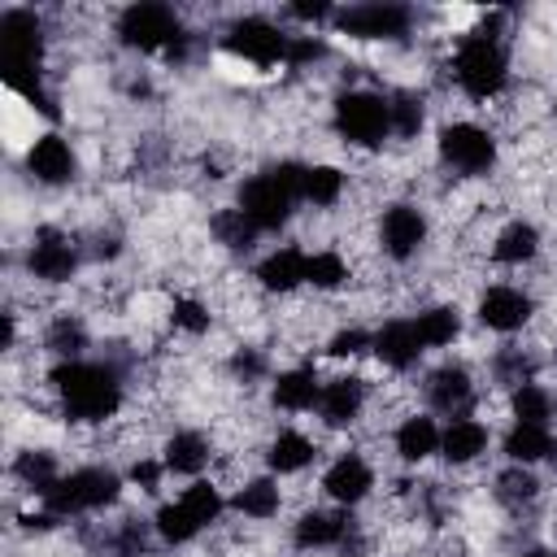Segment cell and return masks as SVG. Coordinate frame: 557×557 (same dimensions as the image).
Returning <instances> with one entry per match:
<instances>
[{
  "label": "cell",
  "mask_w": 557,
  "mask_h": 557,
  "mask_svg": "<svg viewBox=\"0 0 557 557\" xmlns=\"http://www.w3.org/2000/svg\"><path fill=\"white\" fill-rule=\"evenodd\" d=\"M318 396H322V387H318L313 370H287V374H278V383H274V400H278L283 409H309Z\"/></svg>",
  "instance_id": "24"
},
{
  "label": "cell",
  "mask_w": 557,
  "mask_h": 557,
  "mask_svg": "<svg viewBox=\"0 0 557 557\" xmlns=\"http://www.w3.org/2000/svg\"><path fill=\"white\" fill-rule=\"evenodd\" d=\"M479 318L492 331H518L531 318V300L518 287H487L479 300Z\"/></svg>",
  "instance_id": "12"
},
{
  "label": "cell",
  "mask_w": 557,
  "mask_h": 557,
  "mask_svg": "<svg viewBox=\"0 0 557 557\" xmlns=\"http://www.w3.org/2000/svg\"><path fill=\"white\" fill-rule=\"evenodd\" d=\"M157 531H161L170 544H187V540L200 531V522H196V518L183 509V500H178V505H165V509L157 513Z\"/></svg>",
  "instance_id": "36"
},
{
  "label": "cell",
  "mask_w": 557,
  "mask_h": 557,
  "mask_svg": "<svg viewBox=\"0 0 557 557\" xmlns=\"http://www.w3.org/2000/svg\"><path fill=\"white\" fill-rule=\"evenodd\" d=\"M318 405H322V418L331 426L352 422L357 409H361V379H335V383H326L322 396H318Z\"/></svg>",
  "instance_id": "19"
},
{
  "label": "cell",
  "mask_w": 557,
  "mask_h": 557,
  "mask_svg": "<svg viewBox=\"0 0 557 557\" xmlns=\"http://www.w3.org/2000/svg\"><path fill=\"white\" fill-rule=\"evenodd\" d=\"M26 170L39 178V183H65L74 174V152L61 135H39L26 152Z\"/></svg>",
  "instance_id": "13"
},
{
  "label": "cell",
  "mask_w": 557,
  "mask_h": 557,
  "mask_svg": "<svg viewBox=\"0 0 557 557\" xmlns=\"http://www.w3.org/2000/svg\"><path fill=\"white\" fill-rule=\"evenodd\" d=\"M348 540V518L344 513H305L296 522V544L300 548H331V544H344Z\"/></svg>",
  "instance_id": "18"
},
{
  "label": "cell",
  "mask_w": 557,
  "mask_h": 557,
  "mask_svg": "<svg viewBox=\"0 0 557 557\" xmlns=\"http://www.w3.org/2000/svg\"><path fill=\"white\" fill-rule=\"evenodd\" d=\"M483 444H487V431H483V422H474V418H461V422H453V426L440 435V448H444L448 461H470V457L483 453Z\"/></svg>",
  "instance_id": "21"
},
{
  "label": "cell",
  "mask_w": 557,
  "mask_h": 557,
  "mask_svg": "<svg viewBox=\"0 0 557 557\" xmlns=\"http://www.w3.org/2000/svg\"><path fill=\"white\" fill-rule=\"evenodd\" d=\"M344 278H348V270H344V261L335 252L305 257V283H313V287H339Z\"/></svg>",
  "instance_id": "34"
},
{
  "label": "cell",
  "mask_w": 557,
  "mask_h": 557,
  "mask_svg": "<svg viewBox=\"0 0 557 557\" xmlns=\"http://www.w3.org/2000/svg\"><path fill=\"white\" fill-rule=\"evenodd\" d=\"M374 352H379L387 366H396V370H409V366L418 361V352H422L418 326H413V322H387V326L374 335Z\"/></svg>",
  "instance_id": "16"
},
{
  "label": "cell",
  "mask_w": 557,
  "mask_h": 557,
  "mask_svg": "<svg viewBox=\"0 0 557 557\" xmlns=\"http://www.w3.org/2000/svg\"><path fill=\"white\" fill-rule=\"evenodd\" d=\"M52 387L65 400V413L78 422H100L113 418V409L122 405V387L104 366H87V361H65L52 370Z\"/></svg>",
  "instance_id": "1"
},
{
  "label": "cell",
  "mask_w": 557,
  "mask_h": 557,
  "mask_svg": "<svg viewBox=\"0 0 557 557\" xmlns=\"http://www.w3.org/2000/svg\"><path fill=\"white\" fill-rule=\"evenodd\" d=\"M339 191H344V174L335 170V165H309L305 170V200H313V205H335L339 200Z\"/></svg>",
  "instance_id": "30"
},
{
  "label": "cell",
  "mask_w": 557,
  "mask_h": 557,
  "mask_svg": "<svg viewBox=\"0 0 557 557\" xmlns=\"http://www.w3.org/2000/svg\"><path fill=\"white\" fill-rule=\"evenodd\" d=\"M292 200H296V196L265 170V174H257V178L244 183V191H239V213H244L257 231H274V226L287 222Z\"/></svg>",
  "instance_id": "7"
},
{
  "label": "cell",
  "mask_w": 557,
  "mask_h": 557,
  "mask_svg": "<svg viewBox=\"0 0 557 557\" xmlns=\"http://www.w3.org/2000/svg\"><path fill=\"white\" fill-rule=\"evenodd\" d=\"M387 109H392V131H396V135H405V139L418 135V126H422V104H418L413 96H396Z\"/></svg>",
  "instance_id": "38"
},
{
  "label": "cell",
  "mask_w": 557,
  "mask_h": 557,
  "mask_svg": "<svg viewBox=\"0 0 557 557\" xmlns=\"http://www.w3.org/2000/svg\"><path fill=\"white\" fill-rule=\"evenodd\" d=\"M313 57H322V44H318V39H292V48H287V61H292V65L313 61Z\"/></svg>",
  "instance_id": "44"
},
{
  "label": "cell",
  "mask_w": 557,
  "mask_h": 557,
  "mask_svg": "<svg viewBox=\"0 0 557 557\" xmlns=\"http://www.w3.org/2000/svg\"><path fill=\"white\" fill-rule=\"evenodd\" d=\"M505 453L513 457V461H540V457H553L557 453V444H553V435L544 431V426H513L509 435H505Z\"/></svg>",
  "instance_id": "25"
},
{
  "label": "cell",
  "mask_w": 557,
  "mask_h": 557,
  "mask_svg": "<svg viewBox=\"0 0 557 557\" xmlns=\"http://www.w3.org/2000/svg\"><path fill=\"white\" fill-rule=\"evenodd\" d=\"M426 396H431L435 409L453 413V409H461V405L470 400V374H466L461 366H440V370L431 374V383H426Z\"/></svg>",
  "instance_id": "20"
},
{
  "label": "cell",
  "mask_w": 557,
  "mask_h": 557,
  "mask_svg": "<svg viewBox=\"0 0 557 557\" xmlns=\"http://www.w3.org/2000/svg\"><path fill=\"white\" fill-rule=\"evenodd\" d=\"M309 461H313V444H309L305 435H296V431H283V435L270 444V466H274L278 474L300 470V466H309Z\"/></svg>",
  "instance_id": "28"
},
{
  "label": "cell",
  "mask_w": 557,
  "mask_h": 557,
  "mask_svg": "<svg viewBox=\"0 0 557 557\" xmlns=\"http://www.w3.org/2000/svg\"><path fill=\"white\" fill-rule=\"evenodd\" d=\"M522 557H557V553H544V548H531V553H522Z\"/></svg>",
  "instance_id": "46"
},
{
  "label": "cell",
  "mask_w": 557,
  "mask_h": 557,
  "mask_svg": "<svg viewBox=\"0 0 557 557\" xmlns=\"http://www.w3.org/2000/svg\"><path fill=\"white\" fill-rule=\"evenodd\" d=\"M418 339L422 344H431V348H440V344H453V335L461 331V322H457V313L453 309H426V313H418Z\"/></svg>",
  "instance_id": "31"
},
{
  "label": "cell",
  "mask_w": 557,
  "mask_h": 557,
  "mask_svg": "<svg viewBox=\"0 0 557 557\" xmlns=\"http://www.w3.org/2000/svg\"><path fill=\"white\" fill-rule=\"evenodd\" d=\"M513 418H518L522 426H548V418H553V396H548L544 387H535V383H522V387L513 392Z\"/></svg>",
  "instance_id": "26"
},
{
  "label": "cell",
  "mask_w": 557,
  "mask_h": 557,
  "mask_svg": "<svg viewBox=\"0 0 557 557\" xmlns=\"http://www.w3.org/2000/svg\"><path fill=\"white\" fill-rule=\"evenodd\" d=\"M48 348L61 352V357H74V352L83 348V326H78L70 313H61V318L48 326Z\"/></svg>",
  "instance_id": "37"
},
{
  "label": "cell",
  "mask_w": 557,
  "mask_h": 557,
  "mask_svg": "<svg viewBox=\"0 0 557 557\" xmlns=\"http://www.w3.org/2000/svg\"><path fill=\"white\" fill-rule=\"evenodd\" d=\"M117 474L113 470H104V466H87V470H74V474H65V479H57L48 492H44V500H48V509L52 513H74V509H100V505H109L113 496H117Z\"/></svg>",
  "instance_id": "4"
},
{
  "label": "cell",
  "mask_w": 557,
  "mask_h": 557,
  "mask_svg": "<svg viewBox=\"0 0 557 557\" xmlns=\"http://www.w3.org/2000/svg\"><path fill=\"white\" fill-rule=\"evenodd\" d=\"M440 157L461 174H483L496 161V144L487 131H479L470 122H453L440 131Z\"/></svg>",
  "instance_id": "8"
},
{
  "label": "cell",
  "mask_w": 557,
  "mask_h": 557,
  "mask_svg": "<svg viewBox=\"0 0 557 557\" xmlns=\"http://www.w3.org/2000/svg\"><path fill=\"white\" fill-rule=\"evenodd\" d=\"M535 479L527 474V470H505L500 479H496V492H500V500H509V505H518V500H531L535 496Z\"/></svg>",
  "instance_id": "39"
},
{
  "label": "cell",
  "mask_w": 557,
  "mask_h": 557,
  "mask_svg": "<svg viewBox=\"0 0 557 557\" xmlns=\"http://www.w3.org/2000/svg\"><path fill=\"white\" fill-rule=\"evenodd\" d=\"M370 339L361 335V331H339L335 339H331V357H352V352H361Z\"/></svg>",
  "instance_id": "42"
},
{
  "label": "cell",
  "mask_w": 557,
  "mask_h": 557,
  "mask_svg": "<svg viewBox=\"0 0 557 557\" xmlns=\"http://www.w3.org/2000/svg\"><path fill=\"white\" fill-rule=\"evenodd\" d=\"M370 483H374V474H370V466H366L357 453L339 457V461H335V466L322 474V487H326L335 500H344V505L361 500V496L370 492Z\"/></svg>",
  "instance_id": "15"
},
{
  "label": "cell",
  "mask_w": 557,
  "mask_h": 557,
  "mask_svg": "<svg viewBox=\"0 0 557 557\" xmlns=\"http://www.w3.org/2000/svg\"><path fill=\"white\" fill-rule=\"evenodd\" d=\"M335 126H339L344 139H352L361 148H374L392 131V109L374 91H348V96L335 100Z\"/></svg>",
  "instance_id": "5"
},
{
  "label": "cell",
  "mask_w": 557,
  "mask_h": 557,
  "mask_svg": "<svg viewBox=\"0 0 557 557\" xmlns=\"http://www.w3.org/2000/svg\"><path fill=\"white\" fill-rule=\"evenodd\" d=\"M0 48H4V78H9V87L26 91L30 100H39V109H48V100L39 96V74H35L39 70L44 35H39V17L30 9H9L0 17Z\"/></svg>",
  "instance_id": "2"
},
{
  "label": "cell",
  "mask_w": 557,
  "mask_h": 557,
  "mask_svg": "<svg viewBox=\"0 0 557 557\" xmlns=\"http://www.w3.org/2000/svg\"><path fill=\"white\" fill-rule=\"evenodd\" d=\"M292 13H296V17H326L331 9H326V4H292Z\"/></svg>",
  "instance_id": "45"
},
{
  "label": "cell",
  "mask_w": 557,
  "mask_h": 557,
  "mask_svg": "<svg viewBox=\"0 0 557 557\" xmlns=\"http://www.w3.org/2000/svg\"><path fill=\"white\" fill-rule=\"evenodd\" d=\"M235 509L248 513V518H270V513L278 509V487H274L270 479H252L248 487H239Z\"/></svg>",
  "instance_id": "32"
},
{
  "label": "cell",
  "mask_w": 557,
  "mask_h": 557,
  "mask_svg": "<svg viewBox=\"0 0 557 557\" xmlns=\"http://www.w3.org/2000/svg\"><path fill=\"white\" fill-rule=\"evenodd\" d=\"M213 235L226 244V248H248L252 244V235H257V226L239 213V209H222V213H213Z\"/></svg>",
  "instance_id": "33"
},
{
  "label": "cell",
  "mask_w": 557,
  "mask_h": 557,
  "mask_svg": "<svg viewBox=\"0 0 557 557\" xmlns=\"http://www.w3.org/2000/svg\"><path fill=\"white\" fill-rule=\"evenodd\" d=\"M496 374H500V383H522V374H527L522 352H500L496 357Z\"/></svg>",
  "instance_id": "41"
},
{
  "label": "cell",
  "mask_w": 557,
  "mask_h": 557,
  "mask_svg": "<svg viewBox=\"0 0 557 557\" xmlns=\"http://www.w3.org/2000/svg\"><path fill=\"white\" fill-rule=\"evenodd\" d=\"M174 322H178L183 331H205V326H209V313H205L196 300H178V305H174Z\"/></svg>",
  "instance_id": "40"
},
{
  "label": "cell",
  "mask_w": 557,
  "mask_h": 557,
  "mask_svg": "<svg viewBox=\"0 0 557 557\" xmlns=\"http://www.w3.org/2000/svg\"><path fill=\"white\" fill-rule=\"evenodd\" d=\"M257 278H261V287H270V292H292L296 283H305V252H300V248L270 252V257L257 265Z\"/></svg>",
  "instance_id": "17"
},
{
  "label": "cell",
  "mask_w": 557,
  "mask_h": 557,
  "mask_svg": "<svg viewBox=\"0 0 557 557\" xmlns=\"http://www.w3.org/2000/svg\"><path fill=\"white\" fill-rule=\"evenodd\" d=\"M339 30L344 35H352V39H396V35H405L409 30V9H400V4H352V9H344L339 17Z\"/></svg>",
  "instance_id": "10"
},
{
  "label": "cell",
  "mask_w": 557,
  "mask_h": 557,
  "mask_svg": "<svg viewBox=\"0 0 557 557\" xmlns=\"http://www.w3.org/2000/svg\"><path fill=\"white\" fill-rule=\"evenodd\" d=\"M131 479H135L144 492H157V483H161V466H157V461H135V466H131Z\"/></svg>",
  "instance_id": "43"
},
{
  "label": "cell",
  "mask_w": 557,
  "mask_h": 557,
  "mask_svg": "<svg viewBox=\"0 0 557 557\" xmlns=\"http://www.w3.org/2000/svg\"><path fill=\"white\" fill-rule=\"evenodd\" d=\"M535 248H540L535 226H527V222H509V226L496 235L492 257H496V261H505V265H518V261H531V257H535Z\"/></svg>",
  "instance_id": "22"
},
{
  "label": "cell",
  "mask_w": 557,
  "mask_h": 557,
  "mask_svg": "<svg viewBox=\"0 0 557 557\" xmlns=\"http://www.w3.org/2000/svg\"><path fill=\"white\" fill-rule=\"evenodd\" d=\"M422 235H426V222H422V213L413 205H392L383 213V248L392 257H409L422 244Z\"/></svg>",
  "instance_id": "14"
},
{
  "label": "cell",
  "mask_w": 557,
  "mask_h": 557,
  "mask_svg": "<svg viewBox=\"0 0 557 557\" xmlns=\"http://www.w3.org/2000/svg\"><path fill=\"white\" fill-rule=\"evenodd\" d=\"M453 70H457V83H461L474 100H487V96H496V91L505 87V52L496 48L492 35H479V30L466 35L461 48H457Z\"/></svg>",
  "instance_id": "3"
},
{
  "label": "cell",
  "mask_w": 557,
  "mask_h": 557,
  "mask_svg": "<svg viewBox=\"0 0 557 557\" xmlns=\"http://www.w3.org/2000/svg\"><path fill=\"white\" fill-rule=\"evenodd\" d=\"M78 257H74V244L70 235L61 231H39L35 244H30V274L35 278H48V283H65L74 274Z\"/></svg>",
  "instance_id": "11"
},
{
  "label": "cell",
  "mask_w": 557,
  "mask_h": 557,
  "mask_svg": "<svg viewBox=\"0 0 557 557\" xmlns=\"http://www.w3.org/2000/svg\"><path fill=\"white\" fill-rule=\"evenodd\" d=\"M183 509L205 527V522H213V518L222 513V496H218L213 483H191V487L183 492Z\"/></svg>",
  "instance_id": "35"
},
{
  "label": "cell",
  "mask_w": 557,
  "mask_h": 557,
  "mask_svg": "<svg viewBox=\"0 0 557 557\" xmlns=\"http://www.w3.org/2000/svg\"><path fill=\"white\" fill-rule=\"evenodd\" d=\"M117 35H122V44H131L139 52H152V48L178 52V44H183L178 17L165 4H131L122 13V22H117Z\"/></svg>",
  "instance_id": "6"
},
{
  "label": "cell",
  "mask_w": 557,
  "mask_h": 557,
  "mask_svg": "<svg viewBox=\"0 0 557 557\" xmlns=\"http://www.w3.org/2000/svg\"><path fill=\"white\" fill-rule=\"evenodd\" d=\"M205 461H209V444H205L200 435H191V431H178V435L165 444V466H170V470L191 474V470H200Z\"/></svg>",
  "instance_id": "27"
},
{
  "label": "cell",
  "mask_w": 557,
  "mask_h": 557,
  "mask_svg": "<svg viewBox=\"0 0 557 557\" xmlns=\"http://www.w3.org/2000/svg\"><path fill=\"white\" fill-rule=\"evenodd\" d=\"M396 448H400L405 461H422V457H431V453L440 448V431H435V422H431V418H405V426L396 431Z\"/></svg>",
  "instance_id": "23"
},
{
  "label": "cell",
  "mask_w": 557,
  "mask_h": 557,
  "mask_svg": "<svg viewBox=\"0 0 557 557\" xmlns=\"http://www.w3.org/2000/svg\"><path fill=\"white\" fill-rule=\"evenodd\" d=\"M13 470H17V479H22V483H30L39 496H44V492L57 483V457H52V453H44V448H30V453H22Z\"/></svg>",
  "instance_id": "29"
},
{
  "label": "cell",
  "mask_w": 557,
  "mask_h": 557,
  "mask_svg": "<svg viewBox=\"0 0 557 557\" xmlns=\"http://www.w3.org/2000/svg\"><path fill=\"white\" fill-rule=\"evenodd\" d=\"M226 48L239 52V57H248V61H257V65H274V61H287L292 35H283L265 17H239L226 30Z\"/></svg>",
  "instance_id": "9"
}]
</instances>
